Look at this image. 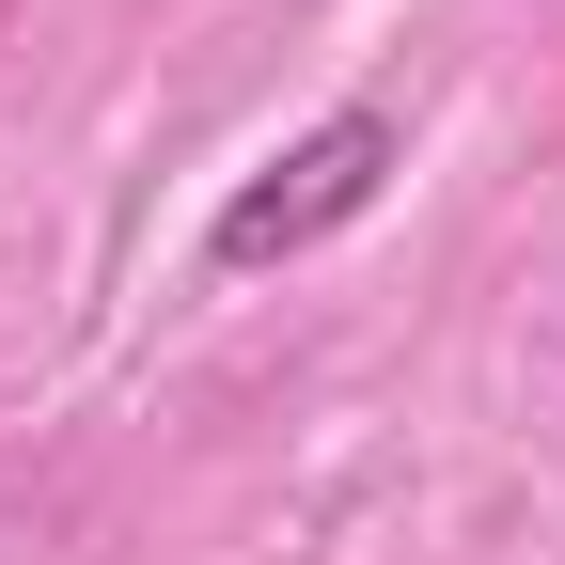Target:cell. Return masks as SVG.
<instances>
[{"label":"cell","instance_id":"1","mask_svg":"<svg viewBox=\"0 0 565 565\" xmlns=\"http://www.w3.org/2000/svg\"><path fill=\"white\" fill-rule=\"evenodd\" d=\"M408 173V110H330V126H299V141H282V158L221 204V221H204V252H221V267H282V252H315V236H345V221H362V204Z\"/></svg>","mask_w":565,"mask_h":565}]
</instances>
